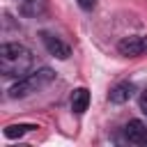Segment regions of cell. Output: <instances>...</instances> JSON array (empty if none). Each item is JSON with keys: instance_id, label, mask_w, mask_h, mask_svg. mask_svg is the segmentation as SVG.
I'll use <instances>...</instances> for the list:
<instances>
[{"instance_id": "cell-1", "label": "cell", "mask_w": 147, "mask_h": 147, "mask_svg": "<svg viewBox=\"0 0 147 147\" xmlns=\"http://www.w3.org/2000/svg\"><path fill=\"white\" fill-rule=\"evenodd\" d=\"M32 67V53L23 44H2L0 46V71L7 78H23Z\"/></svg>"}, {"instance_id": "cell-2", "label": "cell", "mask_w": 147, "mask_h": 147, "mask_svg": "<svg viewBox=\"0 0 147 147\" xmlns=\"http://www.w3.org/2000/svg\"><path fill=\"white\" fill-rule=\"evenodd\" d=\"M55 80V71L53 69H48V67H44V69H39V71H34V74H28V76H23V78H18V83H14L11 87H9V99H21V96H28V94H34V92H39V90H44L48 83H53Z\"/></svg>"}, {"instance_id": "cell-3", "label": "cell", "mask_w": 147, "mask_h": 147, "mask_svg": "<svg viewBox=\"0 0 147 147\" xmlns=\"http://www.w3.org/2000/svg\"><path fill=\"white\" fill-rule=\"evenodd\" d=\"M117 51L126 57H138V55H145L147 53V37H140V34H133V37H124L119 44H117Z\"/></svg>"}, {"instance_id": "cell-4", "label": "cell", "mask_w": 147, "mask_h": 147, "mask_svg": "<svg viewBox=\"0 0 147 147\" xmlns=\"http://www.w3.org/2000/svg\"><path fill=\"white\" fill-rule=\"evenodd\" d=\"M122 136L129 145H147V124L140 119H131L122 126Z\"/></svg>"}, {"instance_id": "cell-5", "label": "cell", "mask_w": 147, "mask_h": 147, "mask_svg": "<svg viewBox=\"0 0 147 147\" xmlns=\"http://www.w3.org/2000/svg\"><path fill=\"white\" fill-rule=\"evenodd\" d=\"M41 41H44L46 51H48L53 57H57V60H67L69 53H71V48H69L60 37H55V34H51V32H41Z\"/></svg>"}, {"instance_id": "cell-6", "label": "cell", "mask_w": 147, "mask_h": 147, "mask_svg": "<svg viewBox=\"0 0 147 147\" xmlns=\"http://www.w3.org/2000/svg\"><path fill=\"white\" fill-rule=\"evenodd\" d=\"M87 106H90V92L85 87H76L71 92V110L80 115V113L87 110Z\"/></svg>"}, {"instance_id": "cell-7", "label": "cell", "mask_w": 147, "mask_h": 147, "mask_svg": "<svg viewBox=\"0 0 147 147\" xmlns=\"http://www.w3.org/2000/svg\"><path fill=\"white\" fill-rule=\"evenodd\" d=\"M133 96V85L131 83H117L113 90H110V94H108V99L113 101V103H124V101H129Z\"/></svg>"}, {"instance_id": "cell-8", "label": "cell", "mask_w": 147, "mask_h": 147, "mask_svg": "<svg viewBox=\"0 0 147 147\" xmlns=\"http://www.w3.org/2000/svg\"><path fill=\"white\" fill-rule=\"evenodd\" d=\"M44 7H46V0H18L21 14H23V16H30V18L39 16V14L44 11Z\"/></svg>"}, {"instance_id": "cell-9", "label": "cell", "mask_w": 147, "mask_h": 147, "mask_svg": "<svg viewBox=\"0 0 147 147\" xmlns=\"http://www.w3.org/2000/svg\"><path fill=\"white\" fill-rule=\"evenodd\" d=\"M30 129H37L34 124H11V126H7L5 129V136L7 138H21L25 131H30Z\"/></svg>"}, {"instance_id": "cell-10", "label": "cell", "mask_w": 147, "mask_h": 147, "mask_svg": "<svg viewBox=\"0 0 147 147\" xmlns=\"http://www.w3.org/2000/svg\"><path fill=\"white\" fill-rule=\"evenodd\" d=\"M138 103H140V110L147 115V90H142V92H140V96H138Z\"/></svg>"}, {"instance_id": "cell-11", "label": "cell", "mask_w": 147, "mask_h": 147, "mask_svg": "<svg viewBox=\"0 0 147 147\" xmlns=\"http://www.w3.org/2000/svg\"><path fill=\"white\" fill-rule=\"evenodd\" d=\"M83 9H94V5H96V0H76Z\"/></svg>"}]
</instances>
